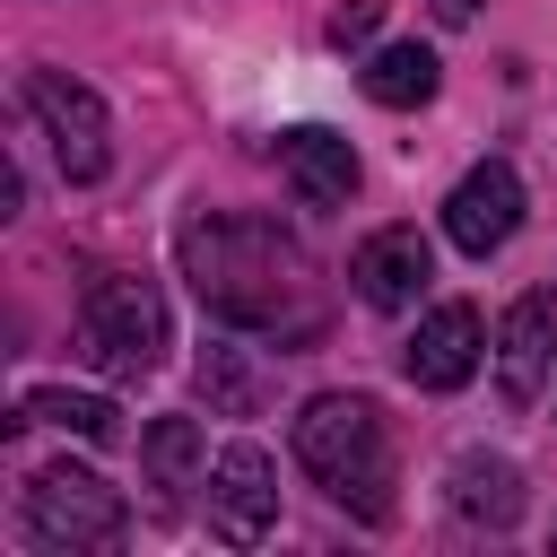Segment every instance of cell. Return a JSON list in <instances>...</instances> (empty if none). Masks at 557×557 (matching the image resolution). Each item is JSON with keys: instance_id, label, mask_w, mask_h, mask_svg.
<instances>
[{"instance_id": "cell-1", "label": "cell", "mask_w": 557, "mask_h": 557, "mask_svg": "<svg viewBox=\"0 0 557 557\" xmlns=\"http://www.w3.org/2000/svg\"><path fill=\"white\" fill-rule=\"evenodd\" d=\"M183 278L191 296L252 339H313L322 331V278L296 235L270 218H191L183 226Z\"/></svg>"}, {"instance_id": "cell-2", "label": "cell", "mask_w": 557, "mask_h": 557, "mask_svg": "<svg viewBox=\"0 0 557 557\" xmlns=\"http://www.w3.org/2000/svg\"><path fill=\"white\" fill-rule=\"evenodd\" d=\"M296 461L357 522H392V435H383V409L366 392H313L296 409Z\"/></svg>"}, {"instance_id": "cell-3", "label": "cell", "mask_w": 557, "mask_h": 557, "mask_svg": "<svg viewBox=\"0 0 557 557\" xmlns=\"http://www.w3.org/2000/svg\"><path fill=\"white\" fill-rule=\"evenodd\" d=\"M26 531H35V548H113L131 531V505L96 470L52 461V470L26 479Z\"/></svg>"}, {"instance_id": "cell-4", "label": "cell", "mask_w": 557, "mask_h": 557, "mask_svg": "<svg viewBox=\"0 0 557 557\" xmlns=\"http://www.w3.org/2000/svg\"><path fill=\"white\" fill-rule=\"evenodd\" d=\"M78 339H87V357L104 374H157V357H165V305H157V287L104 270L87 287V305H78Z\"/></svg>"}, {"instance_id": "cell-5", "label": "cell", "mask_w": 557, "mask_h": 557, "mask_svg": "<svg viewBox=\"0 0 557 557\" xmlns=\"http://www.w3.org/2000/svg\"><path fill=\"white\" fill-rule=\"evenodd\" d=\"M26 113L44 122L52 165H61L70 183H104V174H113V113H104L96 87H78V78H61V70H35V78H26Z\"/></svg>"}, {"instance_id": "cell-6", "label": "cell", "mask_w": 557, "mask_h": 557, "mask_svg": "<svg viewBox=\"0 0 557 557\" xmlns=\"http://www.w3.org/2000/svg\"><path fill=\"white\" fill-rule=\"evenodd\" d=\"M270 522H278V470H270V453L261 444H226L209 461V531L226 548H252Z\"/></svg>"}, {"instance_id": "cell-7", "label": "cell", "mask_w": 557, "mask_h": 557, "mask_svg": "<svg viewBox=\"0 0 557 557\" xmlns=\"http://www.w3.org/2000/svg\"><path fill=\"white\" fill-rule=\"evenodd\" d=\"M548 366H557V287H531L496 322V383H505V400L531 409L540 383H548Z\"/></svg>"}, {"instance_id": "cell-8", "label": "cell", "mask_w": 557, "mask_h": 557, "mask_svg": "<svg viewBox=\"0 0 557 557\" xmlns=\"http://www.w3.org/2000/svg\"><path fill=\"white\" fill-rule=\"evenodd\" d=\"M522 226V183H513V165H470L461 183H453V200H444V235L470 252V261H487L505 235Z\"/></svg>"}, {"instance_id": "cell-9", "label": "cell", "mask_w": 557, "mask_h": 557, "mask_svg": "<svg viewBox=\"0 0 557 557\" xmlns=\"http://www.w3.org/2000/svg\"><path fill=\"white\" fill-rule=\"evenodd\" d=\"M348 278H357V296H366L374 313H400V305H418V296H426L435 252H426V235H418V226H374V235L357 244Z\"/></svg>"}, {"instance_id": "cell-10", "label": "cell", "mask_w": 557, "mask_h": 557, "mask_svg": "<svg viewBox=\"0 0 557 557\" xmlns=\"http://www.w3.org/2000/svg\"><path fill=\"white\" fill-rule=\"evenodd\" d=\"M479 313L470 305H435L418 331H409V348H400V374L418 383V392H453V383H470V366H479Z\"/></svg>"}, {"instance_id": "cell-11", "label": "cell", "mask_w": 557, "mask_h": 557, "mask_svg": "<svg viewBox=\"0 0 557 557\" xmlns=\"http://www.w3.org/2000/svg\"><path fill=\"white\" fill-rule=\"evenodd\" d=\"M278 165H287V183H296L313 209H331V200L357 191V148H348L339 131H322V122L287 131V139H278Z\"/></svg>"}, {"instance_id": "cell-12", "label": "cell", "mask_w": 557, "mask_h": 557, "mask_svg": "<svg viewBox=\"0 0 557 557\" xmlns=\"http://www.w3.org/2000/svg\"><path fill=\"white\" fill-rule=\"evenodd\" d=\"M453 505H461L470 522L505 531V522L522 513V470L496 461V453H461V461H453Z\"/></svg>"}, {"instance_id": "cell-13", "label": "cell", "mask_w": 557, "mask_h": 557, "mask_svg": "<svg viewBox=\"0 0 557 557\" xmlns=\"http://www.w3.org/2000/svg\"><path fill=\"white\" fill-rule=\"evenodd\" d=\"M357 87H366L374 104L409 113V104H426V96H435V52H426V44H383V52L357 70Z\"/></svg>"}, {"instance_id": "cell-14", "label": "cell", "mask_w": 557, "mask_h": 557, "mask_svg": "<svg viewBox=\"0 0 557 557\" xmlns=\"http://www.w3.org/2000/svg\"><path fill=\"white\" fill-rule=\"evenodd\" d=\"M26 418H44V426H61V435H78V444H104V435H113V400H104V392H70V383L26 392V409H17L9 426H26Z\"/></svg>"}, {"instance_id": "cell-15", "label": "cell", "mask_w": 557, "mask_h": 557, "mask_svg": "<svg viewBox=\"0 0 557 557\" xmlns=\"http://www.w3.org/2000/svg\"><path fill=\"white\" fill-rule=\"evenodd\" d=\"M139 461H148V479L174 496V487L191 479V461H200V426H191V418H157V426L139 435Z\"/></svg>"}, {"instance_id": "cell-16", "label": "cell", "mask_w": 557, "mask_h": 557, "mask_svg": "<svg viewBox=\"0 0 557 557\" xmlns=\"http://www.w3.org/2000/svg\"><path fill=\"white\" fill-rule=\"evenodd\" d=\"M200 383H209V400H226V409H252V400H261V383H252L226 348H209V357H200Z\"/></svg>"}, {"instance_id": "cell-17", "label": "cell", "mask_w": 557, "mask_h": 557, "mask_svg": "<svg viewBox=\"0 0 557 557\" xmlns=\"http://www.w3.org/2000/svg\"><path fill=\"white\" fill-rule=\"evenodd\" d=\"M374 17H383V0H348V9L331 17V44H339V52H348V44H366V35H374Z\"/></svg>"}, {"instance_id": "cell-18", "label": "cell", "mask_w": 557, "mask_h": 557, "mask_svg": "<svg viewBox=\"0 0 557 557\" xmlns=\"http://www.w3.org/2000/svg\"><path fill=\"white\" fill-rule=\"evenodd\" d=\"M435 17H444V26H470V17H479V0H435Z\"/></svg>"}]
</instances>
